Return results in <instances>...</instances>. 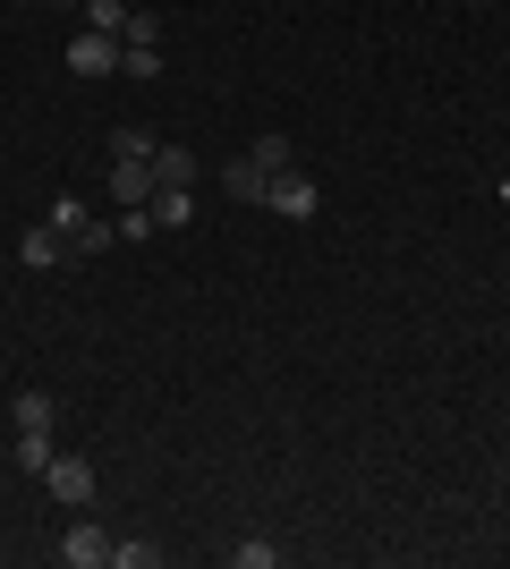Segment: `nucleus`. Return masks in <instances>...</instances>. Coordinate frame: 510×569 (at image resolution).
Masks as SVG:
<instances>
[{
	"label": "nucleus",
	"instance_id": "f257e3e1",
	"mask_svg": "<svg viewBox=\"0 0 510 569\" xmlns=\"http://www.w3.org/2000/svg\"><path fill=\"white\" fill-rule=\"evenodd\" d=\"M51 230L69 238V256H102V247H111V230H102V221L86 213L77 196H51Z\"/></svg>",
	"mask_w": 510,
	"mask_h": 569
},
{
	"label": "nucleus",
	"instance_id": "a211bd4d",
	"mask_svg": "<svg viewBox=\"0 0 510 569\" xmlns=\"http://www.w3.org/2000/svg\"><path fill=\"white\" fill-rule=\"evenodd\" d=\"M120 43H162V18H153V9H137V18H128V34Z\"/></svg>",
	"mask_w": 510,
	"mask_h": 569
},
{
	"label": "nucleus",
	"instance_id": "0eeeda50",
	"mask_svg": "<svg viewBox=\"0 0 510 569\" xmlns=\"http://www.w3.org/2000/svg\"><path fill=\"white\" fill-rule=\"evenodd\" d=\"M18 256L34 263V272H60V263H77V256H69V238H60V230H26V238H18Z\"/></svg>",
	"mask_w": 510,
	"mask_h": 569
},
{
	"label": "nucleus",
	"instance_id": "6e6552de",
	"mask_svg": "<svg viewBox=\"0 0 510 569\" xmlns=\"http://www.w3.org/2000/svg\"><path fill=\"white\" fill-rule=\"evenodd\" d=\"M146 213H153V230H188L196 221V188H153Z\"/></svg>",
	"mask_w": 510,
	"mask_h": 569
},
{
	"label": "nucleus",
	"instance_id": "9b49d317",
	"mask_svg": "<svg viewBox=\"0 0 510 569\" xmlns=\"http://www.w3.org/2000/svg\"><path fill=\"white\" fill-rule=\"evenodd\" d=\"M221 188L239 196V204H264V188H272V179H264V170H256V162H247V153H239V162L221 170Z\"/></svg>",
	"mask_w": 510,
	"mask_h": 569
},
{
	"label": "nucleus",
	"instance_id": "412c9836",
	"mask_svg": "<svg viewBox=\"0 0 510 569\" xmlns=\"http://www.w3.org/2000/svg\"><path fill=\"white\" fill-rule=\"evenodd\" d=\"M502 204H510V179H502Z\"/></svg>",
	"mask_w": 510,
	"mask_h": 569
},
{
	"label": "nucleus",
	"instance_id": "7ed1b4c3",
	"mask_svg": "<svg viewBox=\"0 0 510 569\" xmlns=\"http://www.w3.org/2000/svg\"><path fill=\"white\" fill-rule=\"evenodd\" d=\"M43 485H51V501H69V510H86V501H94V459H77V451H51Z\"/></svg>",
	"mask_w": 510,
	"mask_h": 569
},
{
	"label": "nucleus",
	"instance_id": "423d86ee",
	"mask_svg": "<svg viewBox=\"0 0 510 569\" xmlns=\"http://www.w3.org/2000/svg\"><path fill=\"white\" fill-rule=\"evenodd\" d=\"M69 69H77V77H111V69H120V43L86 26V34H77V43H69Z\"/></svg>",
	"mask_w": 510,
	"mask_h": 569
},
{
	"label": "nucleus",
	"instance_id": "9d476101",
	"mask_svg": "<svg viewBox=\"0 0 510 569\" xmlns=\"http://www.w3.org/2000/svg\"><path fill=\"white\" fill-rule=\"evenodd\" d=\"M9 417H18V433H51V417H60V408H51V391H18V400H9Z\"/></svg>",
	"mask_w": 510,
	"mask_h": 569
},
{
	"label": "nucleus",
	"instance_id": "39448f33",
	"mask_svg": "<svg viewBox=\"0 0 510 569\" xmlns=\"http://www.w3.org/2000/svg\"><path fill=\"white\" fill-rule=\"evenodd\" d=\"M60 561H69V569H111V527L77 519L69 536H60Z\"/></svg>",
	"mask_w": 510,
	"mask_h": 569
},
{
	"label": "nucleus",
	"instance_id": "6ab92c4d",
	"mask_svg": "<svg viewBox=\"0 0 510 569\" xmlns=\"http://www.w3.org/2000/svg\"><path fill=\"white\" fill-rule=\"evenodd\" d=\"M153 144H162L153 128H120V137H111V153H153Z\"/></svg>",
	"mask_w": 510,
	"mask_h": 569
},
{
	"label": "nucleus",
	"instance_id": "1a4fd4ad",
	"mask_svg": "<svg viewBox=\"0 0 510 569\" xmlns=\"http://www.w3.org/2000/svg\"><path fill=\"white\" fill-rule=\"evenodd\" d=\"M153 179L162 188H196V153L188 144H153Z\"/></svg>",
	"mask_w": 510,
	"mask_h": 569
},
{
	"label": "nucleus",
	"instance_id": "ddd939ff",
	"mask_svg": "<svg viewBox=\"0 0 510 569\" xmlns=\"http://www.w3.org/2000/svg\"><path fill=\"white\" fill-rule=\"evenodd\" d=\"M128 18H137L128 0H86V26H94V34H111V43L128 34Z\"/></svg>",
	"mask_w": 510,
	"mask_h": 569
},
{
	"label": "nucleus",
	"instance_id": "f3484780",
	"mask_svg": "<svg viewBox=\"0 0 510 569\" xmlns=\"http://www.w3.org/2000/svg\"><path fill=\"white\" fill-rule=\"evenodd\" d=\"M18 468H26V476L51 468V433H18Z\"/></svg>",
	"mask_w": 510,
	"mask_h": 569
},
{
	"label": "nucleus",
	"instance_id": "aec40b11",
	"mask_svg": "<svg viewBox=\"0 0 510 569\" xmlns=\"http://www.w3.org/2000/svg\"><path fill=\"white\" fill-rule=\"evenodd\" d=\"M51 9H86V0H51Z\"/></svg>",
	"mask_w": 510,
	"mask_h": 569
},
{
	"label": "nucleus",
	"instance_id": "dca6fc26",
	"mask_svg": "<svg viewBox=\"0 0 510 569\" xmlns=\"http://www.w3.org/2000/svg\"><path fill=\"white\" fill-rule=\"evenodd\" d=\"M281 561V545H264V536H247V545H230V569H272Z\"/></svg>",
	"mask_w": 510,
	"mask_h": 569
},
{
	"label": "nucleus",
	"instance_id": "f03ea898",
	"mask_svg": "<svg viewBox=\"0 0 510 569\" xmlns=\"http://www.w3.org/2000/svg\"><path fill=\"white\" fill-rule=\"evenodd\" d=\"M153 188H162V179H153V153H111V204H120V213L153 204Z\"/></svg>",
	"mask_w": 510,
	"mask_h": 569
},
{
	"label": "nucleus",
	"instance_id": "f8f14e48",
	"mask_svg": "<svg viewBox=\"0 0 510 569\" xmlns=\"http://www.w3.org/2000/svg\"><path fill=\"white\" fill-rule=\"evenodd\" d=\"M247 162L264 170V179H281V170H298V144H290V137H256V153H247Z\"/></svg>",
	"mask_w": 510,
	"mask_h": 569
},
{
	"label": "nucleus",
	"instance_id": "4468645a",
	"mask_svg": "<svg viewBox=\"0 0 510 569\" xmlns=\"http://www.w3.org/2000/svg\"><path fill=\"white\" fill-rule=\"evenodd\" d=\"M162 561V545H146V536H111V569H153Z\"/></svg>",
	"mask_w": 510,
	"mask_h": 569
},
{
	"label": "nucleus",
	"instance_id": "2eb2a0df",
	"mask_svg": "<svg viewBox=\"0 0 510 569\" xmlns=\"http://www.w3.org/2000/svg\"><path fill=\"white\" fill-rule=\"evenodd\" d=\"M120 77H162V43H120Z\"/></svg>",
	"mask_w": 510,
	"mask_h": 569
},
{
	"label": "nucleus",
	"instance_id": "20e7f679",
	"mask_svg": "<svg viewBox=\"0 0 510 569\" xmlns=\"http://www.w3.org/2000/svg\"><path fill=\"white\" fill-rule=\"evenodd\" d=\"M316 179H307V170H281V179H272L264 188V213H281V221H316Z\"/></svg>",
	"mask_w": 510,
	"mask_h": 569
}]
</instances>
